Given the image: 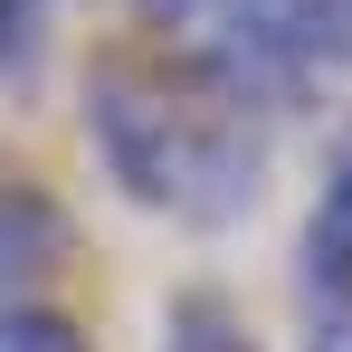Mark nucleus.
<instances>
[{"mask_svg":"<svg viewBox=\"0 0 352 352\" xmlns=\"http://www.w3.org/2000/svg\"><path fill=\"white\" fill-rule=\"evenodd\" d=\"M76 133L124 210L172 219L190 238H219L257 219L276 181V124L248 115L210 67L181 48H96L76 76Z\"/></svg>","mask_w":352,"mask_h":352,"instance_id":"nucleus-1","label":"nucleus"},{"mask_svg":"<svg viewBox=\"0 0 352 352\" xmlns=\"http://www.w3.org/2000/svg\"><path fill=\"white\" fill-rule=\"evenodd\" d=\"M76 257V210L48 181H0V295H48Z\"/></svg>","mask_w":352,"mask_h":352,"instance_id":"nucleus-2","label":"nucleus"},{"mask_svg":"<svg viewBox=\"0 0 352 352\" xmlns=\"http://www.w3.org/2000/svg\"><path fill=\"white\" fill-rule=\"evenodd\" d=\"M295 286L305 305H352V124L324 143V172H314V210H305V238H295Z\"/></svg>","mask_w":352,"mask_h":352,"instance_id":"nucleus-3","label":"nucleus"},{"mask_svg":"<svg viewBox=\"0 0 352 352\" xmlns=\"http://www.w3.org/2000/svg\"><path fill=\"white\" fill-rule=\"evenodd\" d=\"M67 0H0V96H38L58 58Z\"/></svg>","mask_w":352,"mask_h":352,"instance_id":"nucleus-4","label":"nucleus"},{"mask_svg":"<svg viewBox=\"0 0 352 352\" xmlns=\"http://www.w3.org/2000/svg\"><path fill=\"white\" fill-rule=\"evenodd\" d=\"M162 352H257V333L219 286H181L162 305Z\"/></svg>","mask_w":352,"mask_h":352,"instance_id":"nucleus-5","label":"nucleus"},{"mask_svg":"<svg viewBox=\"0 0 352 352\" xmlns=\"http://www.w3.org/2000/svg\"><path fill=\"white\" fill-rule=\"evenodd\" d=\"M0 352H96V333L48 295H0Z\"/></svg>","mask_w":352,"mask_h":352,"instance_id":"nucleus-6","label":"nucleus"},{"mask_svg":"<svg viewBox=\"0 0 352 352\" xmlns=\"http://www.w3.org/2000/svg\"><path fill=\"white\" fill-rule=\"evenodd\" d=\"M219 0H124V19L133 29H153L162 48H181V38H200V19H210Z\"/></svg>","mask_w":352,"mask_h":352,"instance_id":"nucleus-7","label":"nucleus"},{"mask_svg":"<svg viewBox=\"0 0 352 352\" xmlns=\"http://www.w3.org/2000/svg\"><path fill=\"white\" fill-rule=\"evenodd\" d=\"M314 352H352V305H324L314 314Z\"/></svg>","mask_w":352,"mask_h":352,"instance_id":"nucleus-8","label":"nucleus"}]
</instances>
